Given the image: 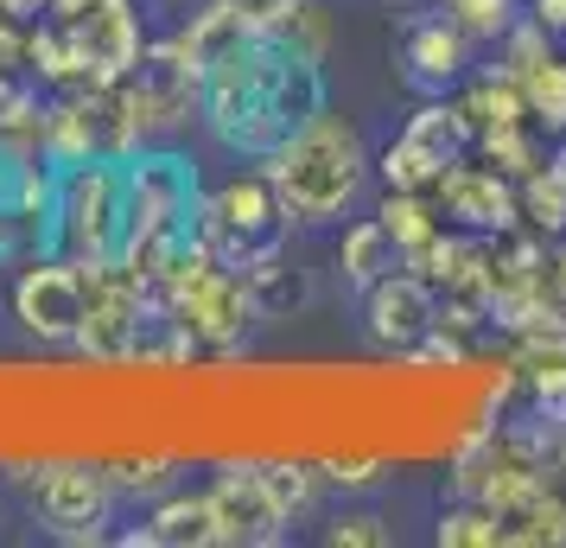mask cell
Instances as JSON below:
<instances>
[{
    "label": "cell",
    "mask_w": 566,
    "mask_h": 548,
    "mask_svg": "<svg viewBox=\"0 0 566 548\" xmlns=\"http://www.w3.org/2000/svg\"><path fill=\"white\" fill-rule=\"evenodd\" d=\"M27 492L39 523L64 542H103V523L115 517V485L103 466H32Z\"/></svg>",
    "instance_id": "8992f818"
},
{
    "label": "cell",
    "mask_w": 566,
    "mask_h": 548,
    "mask_svg": "<svg viewBox=\"0 0 566 548\" xmlns=\"http://www.w3.org/2000/svg\"><path fill=\"white\" fill-rule=\"evenodd\" d=\"M478 147L496 173H510V179H528L535 166H547V141H541L535 122H503V128H484L478 134Z\"/></svg>",
    "instance_id": "ac0fdd59"
},
{
    "label": "cell",
    "mask_w": 566,
    "mask_h": 548,
    "mask_svg": "<svg viewBox=\"0 0 566 548\" xmlns=\"http://www.w3.org/2000/svg\"><path fill=\"white\" fill-rule=\"evenodd\" d=\"M382 478V459L376 453H337L325 459V485H344V492H369Z\"/></svg>",
    "instance_id": "83f0119b"
},
{
    "label": "cell",
    "mask_w": 566,
    "mask_h": 548,
    "mask_svg": "<svg viewBox=\"0 0 566 548\" xmlns=\"http://www.w3.org/2000/svg\"><path fill=\"white\" fill-rule=\"evenodd\" d=\"M20 236H27V217L13 205H0V268L13 261V249H20Z\"/></svg>",
    "instance_id": "f1b7e54d"
},
{
    "label": "cell",
    "mask_w": 566,
    "mask_h": 548,
    "mask_svg": "<svg viewBox=\"0 0 566 548\" xmlns=\"http://www.w3.org/2000/svg\"><path fill=\"white\" fill-rule=\"evenodd\" d=\"M464 115H471V128H503V122H528V96H522V77H515L510 64H496V71H478V77L464 83Z\"/></svg>",
    "instance_id": "2e32d148"
},
{
    "label": "cell",
    "mask_w": 566,
    "mask_h": 548,
    "mask_svg": "<svg viewBox=\"0 0 566 548\" xmlns=\"http://www.w3.org/2000/svg\"><path fill=\"white\" fill-rule=\"evenodd\" d=\"M64 27L77 39V58H83V77L90 83L128 77L134 64H140V52H147L134 0H77V7L64 13Z\"/></svg>",
    "instance_id": "9c48e42d"
},
{
    "label": "cell",
    "mask_w": 566,
    "mask_h": 548,
    "mask_svg": "<svg viewBox=\"0 0 566 548\" xmlns=\"http://www.w3.org/2000/svg\"><path fill=\"white\" fill-rule=\"evenodd\" d=\"M325 542L332 548H388L395 536L382 529V517H369V510H344V517L325 523Z\"/></svg>",
    "instance_id": "4316f807"
},
{
    "label": "cell",
    "mask_w": 566,
    "mask_h": 548,
    "mask_svg": "<svg viewBox=\"0 0 566 548\" xmlns=\"http://www.w3.org/2000/svg\"><path fill=\"white\" fill-rule=\"evenodd\" d=\"M83 307H90V293H83V268L71 256H39L13 281V319L39 344H77Z\"/></svg>",
    "instance_id": "52a82bcc"
},
{
    "label": "cell",
    "mask_w": 566,
    "mask_h": 548,
    "mask_svg": "<svg viewBox=\"0 0 566 548\" xmlns=\"http://www.w3.org/2000/svg\"><path fill=\"white\" fill-rule=\"evenodd\" d=\"M103 472H108V485H115V497L122 492L159 497L172 485V459L166 453H122V459H103Z\"/></svg>",
    "instance_id": "d4e9b609"
},
{
    "label": "cell",
    "mask_w": 566,
    "mask_h": 548,
    "mask_svg": "<svg viewBox=\"0 0 566 548\" xmlns=\"http://www.w3.org/2000/svg\"><path fill=\"white\" fill-rule=\"evenodd\" d=\"M122 217H128V166L115 154H96L64 173L57 192V217L45 230V256H71V261H108L122 242Z\"/></svg>",
    "instance_id": "3957f363"
},
{
    "label": "cell",
    "mask_w": 566,
    "mask_h": 548,
    "mask_svg": "<svg viewBox=\"0 0 566 548\" xmlns=\"http://www.w3.org/2000/svg\"><path fill=\"white\" fill-rule=\"evenodd\" d=\"M395 268H401V249H395V236L382 230V217H357L350 230L337 236V275L357 293H369L382 275H395Z\"/></svg>",
    "instance_id": "4fadbf2b"
},
{
    "label": "cell",
    "mask_w": 566,
    "mask_h": 548,
    "mask_svg": "<svg viewBox=\"0 0 566 548\" xmlns=\"http://www.w3.org/2000/svg\"><path fill=\"white\" fill-rule=\"evenodd\" d=\"M249 288H255L261 319H286V313H300V307H306V275H300V268H286L281 256L255 261V268H249Z\"/></svg>",
    "instance_id": "603a6c76"
},
{
    "label": "cell",
    "mask_w": 566,
    "mask_h": 548,
    "mask_svg": "<svg viewBox=\"0 0 566 548\" xmlns=\"http://www.w3.org/2000/svg\"><path fill=\"white\" fill-rule=\"evenodd\" d=\"M522 96H528V122L560 141L566 134V52H547L535 71H522Z\"/></svg>",
    "instance_id": "ffe728a7"
},
{
    "label": "cell",
    "mask_w": 566,
    "mask_h": 548,
    "mask_svg": "<svg viewBox=\"0 0 566 548\" xmlns=\"http://www.w3.org/2000/svg\"><path fill=\"white\" fill-rule=\"evenodd\" d=\"M318 108H325L318 58L281 45L274 32H249L217 64H205L198 115L217 134V147H230V154L268 159L293 128H306Z\"/></svg>",
    "instance_id": "6da1fadb"
},
{
    "label": "cell",
    "mask_w": 566,
    "mask_h": 548,
    "mask_svg": "<svg viewBox=\"0 0 566 548\" xmlns=\"http://www.w3.org/2000/svg\"><path fill=\"white\" fill-rule=\"evenodd\" d=\"M268 32L281 45H293V52H306L325 64V52H332V7L325 0H281V13L268 20Z\"/></svg>",
    "instance_id": "d6986e66"
},
{
    "label": "cell",
    "mask_w": 566,
    "mask_h": 548,
    "mask_svg": "<svg viewBox=\"0 0 566 548\" xmlns=\"http://www.w3.org/2000/svg\"><path fill=\"white\" fill-rule=\"evenodd\" d=\"M376 217H382V230L395 236L401 261H420L427 249H433V236L446 230V217H439L433 192H388L382 205H376Z\"/></svg>",
    "instance_id": "9a60e30c"
},
{
    "label": "cell",
    "mask_w": 566,
    "mask_h": 548,
    "mask_svg": "<svg viewBox=\"0 0 566 548\" xmlns=\"http://www.w3.org/2000/svg\"><path fill=\"white\" fill-rule=\"evenodd\" d=\"M286 224H293V217H286L274 179H268V173H249V179H230V185H217L210 198H198L191 236H198L205 249H217L230 268H255V261L281 256Z\"/></svg>",
    "instance_id": "277c9868"
},
{
    "label": "cell",
    "mask_w": 566,
    "mask_h": 548,
    "mask_svg": "<svg viewBox=\"0 0 566 548\" xmlns=\"http://www.w3.org/2000/svg\"><path fill=\"white\" fill-rule=\"evenodd\" d=\"M464 64H471V32H464L452 13L413 20V32H408V71H413V83L446 90V83L464 77Z\"/></svg>",
    "instance_id": "7c38bea8"
},
{
    "label": "cell",
    "mask_w": 566,
    "mask_h": 548,
    "mask_svg": "<svg viewBox=\"0 0 566 548\" xmlns=\"http://www.w3.org/2000/svg\"><path fill=\"white\" fill-rule=\"evenodd\" d=\"M541 542H547V548L566 542V497L547 492V485H541L522 510L503 517V548H541Z\"/></svg>",
    "instance_id": "e0dca14e"
},
{
    "label": "cell",
    "mask_w": 566,
    "mask_h": 548,
    "mask_svg": "<svg viewBox=\"0 0 566 548\" xmlns=\"http://www.w3.org/2000/svg\"><path fill=\"white\" fill-rule=\"evenodd\" d=\"M210 510H217V542L261 548V542H281L286 536V510L268 492V472L242 466V459L217 466V478H210Z\"/></svg>",
    "instance_id": "8fae6325"
},
{
    "label": "cell",
    "mask_w": 566,
    "mask_h": 548,
    "mask_svg": "<svg viewBox=\"0 0 566 548\" xmlns=\"http://www.w3.org/2000/svg\"><path fill=\"white\" fill-rule=\"evenodd\" d=\"M261 173L274 179V192H281V205L293 224H337L363 198L376 159L363 147L357 122L318 108L306 128H293L274 154L261 159Z\"/></svg>",
    "instance_id": "7a4b0ae2"
},
{
    "label": "cell",
    "mask_w": 566,
    "mask_h": 548,
    "mask_svg": "<svg viewBox=\"0 0 566 548\" xmlns=\"http://www.w3.org/2000/svg\"><path fill=\"white\" fill-rule=\"evenodd\" d=\"M433 542L439 548H503V517L478 504V497H459L446 517L433 523Z\"/></svg>",
    "instance_id": "44dd1931"
},
{
    "label": "cell",
    "mask_w": 566,
    "mask_h": 548,
    "mask_svg": "<svg viewBox=\"0 0 566 548\" xmlns=\"http://www.w3.org/2000/svg\"><path fill=\"white\" fill-rule=\"evenodd\" d=\"M268 472V492H274V504L286 510V523H300L318 504V485H325V466H306V459H274Z\"/></svg>",
    "instance_id": "cb8c5ba5"
},
{
    "label": "cell",
    "mask_w": 566,
    "mask_h": 548,
    "mask_svg": "<svg viewBox=\"0 0 566 548\" xmlns=\"http://www.w3.org/2000/svg\"><path fill=\"white\" fill-rule=\"evenodd\" d=\"M433 205L452 230H478V236H503L522 224V192H515V179L496 173V166H471V159H452L439 173Z\"/></svg>",
    "instance_id": "ba28073f"
},
{
    "label": "cell",
    "mask_w": 566,
    "mask_h": 548,
    "mask_svg": "<svg viewBox=\"0 0 566 548\" xmlns=\"http://www.w3.org/2000/svg\"><path fill=\"white\" fill-rule=\"evenodd\" d=\"M363 325H369V339L382 344V351H401L408 358L413 344L439 325V288L420 268L401 261L395 275H382L376 288L363 293Z\"/></svg>",
    "instance_id": "30bf717a"
},
{
    "label": "cell",
    "mask_w": 566,
    "mask_h": 548,
    "mask_svg": "<svg viewBox=\"0 0 566 548\" xmlns=\"http://www.w3.org/2000/svg\"><path fill=\"white\" fill-rule=\"evenodd\" d=\"M515 192H522V224L528 230H541V236L566 230V179L554 166H535L528 179H515Z\"/></svg>",
    "instance_id": "7402d4cb"
},
{
    "label": "cell",
    "mask_w": 566,
    "mask_h": 548,
    "mask_svg": "<svg viewBox=\"0 0 566 548\" xmlns=\"http://www.w3.org/2000/svg\"><path fill=\"white\" fill-rule=\"evenodd\" d=\"M471 147H478V128H471L464 103H420L401 122V134L376 154V173H382L388 192H433L439 173Z\"/></svg>",
    "instance_id": "5b68a950"
},
{
    "label": "cell",
    "mask_w": 566,
    "mask_h": 548,
    "mask_svg": "<svg viewBox=\"0 0 566 548\" xmlns=\"http://www.w3.org/2000/svg\"><path fill=\"white\" fill-rule=\"evenodd\" d=\"M0 13H13V20L27 27L32 13H52V0H0Z\"/></svg>",
    "instance_id": "4dcf8cb0"
},
{
    "label": "cell",
    "mask_w": 566,
    "mask_h": 548,
    "mask_svg": "<svg viewBox=\"0 0 566 548\" xmlns=\"http://www.w3.org/2000/svg\"><path fill=\"white\" fill-rule=\"evenodd\" d=\"M446 13H452L471 39H490V45L515 27V0H446Z\"/></svg>",
    "instance_id": "484cf974"
},
{
    "label": "cell",
    "mask_w": 566,
    "mask_h": 548,
    "mask_svg": "<svg viewBox=\"0 0 566 548\" xmlns=\"http://www.w3.org/2000/svg\"><path fill=\"white\" fill-rule=\"evenodd\" d=\"M13 185H20V159L0 154V205H13Z\"/></svg>",
    "instance_id": "1f68e13d"
},
{
    "label": "cell",
    "mask_w": 566,
    "mask_h": 548,
    "mask_svg": "<svg viewBox=\"0 0 566 548\" xmlns=\"http://www.w3.org/2000/svg\"><path fill=\"white\" fill-rule=\"evenodd\" d=\"M528 7H535L528 20H541V27L554 32V39H566V0H528Z\"/></svg>",
    "instance_id": "f546056e"
},
{
    "label": "cell",
    "mask_w": 566,
    "mask_h": 548,
    "mask_svg": "<svg viewBox=\"0 0 566 548\" xmlns=\"http://www.w3.org/2000/svg\"><path fill=\"white\" fill-rule=\"evenodd\" d=\"M147 536H154V548H210L217 542L210 492H166L147 517Z\"/></svg>",
    "instance_id": "5bb4252c"
}]
</instances>
